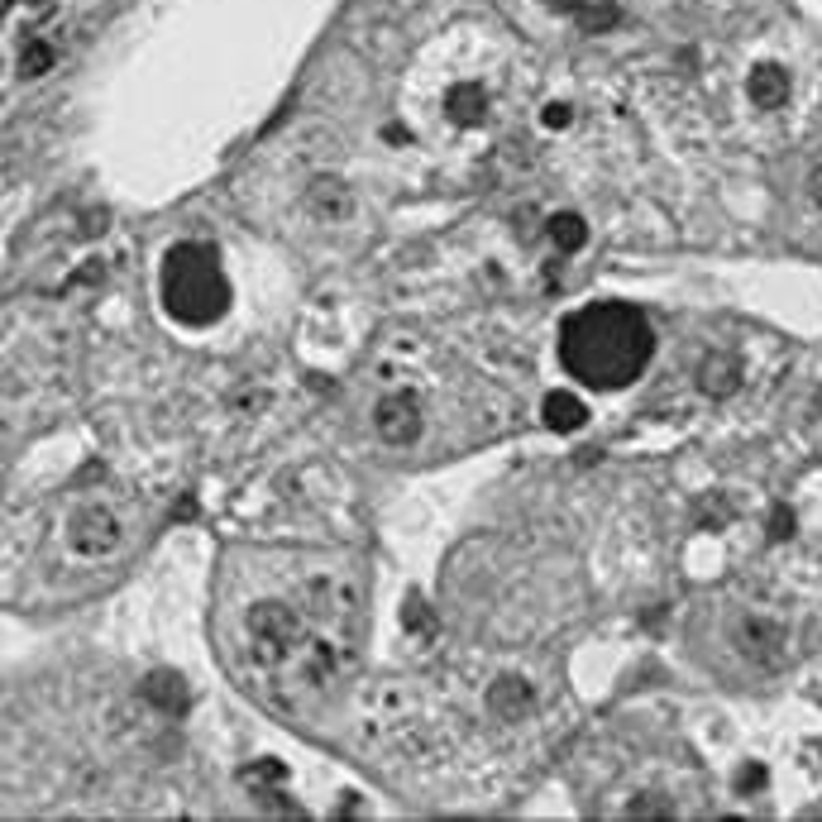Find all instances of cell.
Segmentation results:
<instances>
[{"instance_id": "cell-1", "label": "cell", "mask_w": 822, "mask_h": 822, "mask_svg": "<svg viewBox=\"0 0 822 822\" xmlns=\"http://www.w3.org/2000/svg\"><path fill=\"white\" fill-rule=\"evenodd\" d=\"M655 330L627 302L579 306L560 325V364L588 392H622L650 368Z\"/></svg>"}, {"instance_id": "cell-2", "label": "cell", "mask_w": 822, "mask_h": 822, "mask_svg": "<svg viewBox=\"0 0 822 822\" xmlns=\"http://www.w3.org/2000/svg\"><path fill=\"white\" fill-rule=\"evenodd\" d=\"M158 302L168 321L182 330H206L225 321L230 311V278L220 263L216 244L206 239H177L158 263Z\"/></svg>"}, {"instance_id": "cell-3", "label": "cell", "mask_w": 822, "mask_h": 822, "mask_svg": "<svg viewBox=\"0 0 822 822\" xmlns=\"http://www.w3.org/2000/svg\"><path fill=\"white\" fill-rule=\"evenodd\" d=\"M67 550L77 555V560H110L120 541H125V526L120 517L110 512L106 502H82L72 517H67Z\"/></svg>"}, {"instance_id": "cell-4", "label": "cell", "mask_w": 822, "mask_h": 822, "mask_svg": "<svg viewBox=\"0 0 822 822\" xmlns=\"http://www.w3.org/2000/svg\"><path fill=\"white\" fill-rule=\"evenodd\" d=\"M426 426L421 402L411 392H383L378 407H373V431L383 435L388 445H416V435Z\"/></svg>"}, {"instance_id": "cell-5", "label": "cell", "mask_w": 822, "mask_h": 822, "mask_svg": "<svg viewBox=\"0 0 822 822\" xmlns=\"http://www.w3.org/2000/svg\"><path fill=\"white\" fill-rule=\"evenodd\" d=\"M488 115H493V96L483 82H459L445 91V120L455 130H478V125H488Z\"/></svg>"}, {"instance_id": "cell-6", "label": "cell", "mask_w": 822, "mask_h": 822, "mask_svg": "<svg viewBox=\"0 0 822 822\" xmlns=\"http://www.w3.org/2000/svg\"><path fill=\"white\" fill-rule=\"evenodd\" d=\"M789 91H794L789 67L775 63V58H765V63H756L746 72V96H751V106H760V110H779L789 101Z\"/></svg>"}, {"instance_id": "cell-7", "label": "cell", "mask_w": 822, "mask_h": 822, "mask_svg": "<svg viewBox=\"0 0 822 822\" xmlns=\"http://www.w3.org/2000/svg\"><path fill=\"white\" fill-rule=\"evenodd\" d=\"M488 708L502 717V722H517L536 708V689H531V679L526 674H498L493 679V689H488Z\"/></svg>"}, {"instance_id": "cell-8", "label": "cell", "mask_w": 822, "mask_h": 822, "mask_svg": "<svg viewBox=\"0 0 822 822\" xmlns=\"http://www.w3.org/2000/svg\"><path fill=\"white\" fill-rule=\"evenodd\" d=\"M541 421L550 426L555 435H574L588 426V402L574 397V392H550L541 402Z\"/></svg>"}, {"instance_id": "cell-9", "label": "cell", "mask_w": 822, "mask_h": 822, "mask_svg": "<svg viewBox=\"0 0 822 822\" xmlns=\"http://www.w3.org/2000/svg\"><path fill=\"white\" fill-rule=\"evenodd\" d=\"M144 703H153L158 713H187V684L177 670H153L144 679Z\"/></svg>"}, {"instance_id": "cell-10", "label": "cell", "mask_w": 822, "mask_h": 822, "mask_svg": "<svg viewBox=\"0 0 822 822\" xmlns=\"http://www.w3.org/2000/svg\"><path fill=\"white\" fill-rule=\"evenodd\" d=\"M779 627L775 622H765V617H746L741 627H736V646L746 650L751 660H775L779 655Z\"/></svg>"}, {"instance_id": "cell-11", "label": "cell", "mask_w": 822, "mask_h": 822, "mask_svg": "<svg viewBox=\"0 0 822 822\" xmlns=\"http://www.w3.org/2000/svg\"><path fill=\"white\" fill-rule=\"evenodd\" d=\"M311 211L321 220H345L354 211V192H349L340 177H321L316 187H311Z\"/></svg>"}, {"instance_id": "cell-12", "label": "cell", "mask_w": 822, "mask_h": 822, "mask_svg": "<svg viewBox=\"0 0 822 822\" xmlns=\"http://www.w3.org/2000/svg\"><path fill=\"white\" fill-rule=\"evenodd\" d=\"M545 239L560 249V254H579L588 244V220L579 211H555V216L545 220Z\"/></svg>"}, {"instance_id": "cell-13", "label": "cell", "mask_w": 822, "mask_h": 822, "mask_svg": "<svg viewBox=\"0 0 822 822\" xmlns=\"http://www.w3.org/2000/svg\"><path fill=\"white\" fill-rule=\"evenodd\" d=\"M20 77L24 82H34V77H44V72H53L58 67V44L53 39H29V44L20 48Z\"/></svg>"}, {"instance_id": "cell-14", "label": "cell", "mask_w": 822, "mask_h": 822, "mask_svg": "<svg viewBox=\"0 0 822 822\" xmlns=\"http://www.w3.org/2000/svg\"><path fill=\"white\" fill-rule=\"evenodd\" d=\"M569 120H574V110L564 106V101L541 106V130H569Z\"/></svg>"}, {"instance_id": "cell-15", "label": "cell", "mask_w": 822, "mask_h": 822, "mask_svg": "<svg viewBox=\"0 0 822 822\" xmlns=\"http://www.w3.org/2000/svg\"><path fill=\"white\" fill-rule=\"evenodd\" d=\"M584 15V29H612L617 24V10L612 5H598V10H579Z\"/></svg>"}, {"instance_id": "cell-16", "label": "cell", "mask_w": 822, "mask_h": 822, "mask_svg": "<svg viewBox=\"0 0 822 822\" xmlns=\"http://www.w3.org/2000/svg\"><path fill=\"white\" fill-rule=\"evenodd\" d=\"M550 10H560V15H579L584 10V0H545Z\"/></svg>"}, {"instance_id": "cell-17", "label": "cell", "mask_w": 822, "mask_h": 822, "mask_svg": "<svg viewBox=\"0 0 822 822\" xmlns=\"http://www.w3.org/2000/svg\"><path fill=\"white\" fill-rule=\"evenodd\" d=\"M808 196H813V201L822 206V163L813 168V177H808Z\"/></svg>"}]
</instances>
